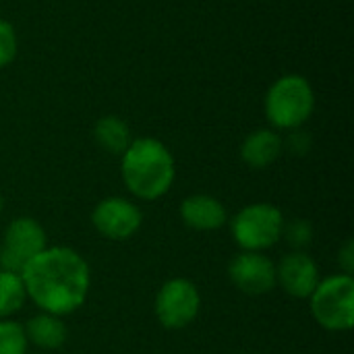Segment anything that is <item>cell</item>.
<instances>
[{"label": "cell", "mask_w": 354, "mask_h": 354, "mask_svg": "<svg viewBox=\"0 0 354 354\" xmlns=\"http://www.w3.org/2000/svg\"><path fill=\"white\" fill-rule=\"evenodd\" d=\"M27 297L56 317L75 313L89 295L87 261L71 247H46L21 274Z\"/></svg>", "instance_id": "obj_1"}, {"label": "cell", "mask_w": 354, "mask_h": 354, "mask_svg": "<svg viewBox=\"0 0 354 354\" xmlns=\"http://www.w3.org/2000/svg\"><path fill=\"white\" fill-rule=\"evenodd\" d=\"M120 170L127 189L143 201L164 197L172 189L176 176L170 149L153 137L133 139L122 153Z\"/></svg>", "instance_id": "obj_2"}, {"label": "cell", "mask_w": 354, "mask_h": 354, "mask_svg": "<svg viewBox=\"0 0 354 354\" xmlns=\"http://www.w3.org/2000/svg\"><path fill=\"white\" fill-rule=\"evenodd\" d=\"M266 118L276 129H301L313 114L315 93L303 75H284L276 79L266 93Z\"/></svg>", "instance_id": "obj_3"}, {"label": "cell", "mask_w": 354, "mask_h": 354, "mask_svg": "<svg viewBox=\"0 0 354 354\" xmlns=\"http://www.w3.org/2000/svg\"><path fill=\"white\" fill-rule=\"evenodd\" d=\"M315 322L330 332H346L354 324V280L353 276L336 274L319 280L309 297Z\"/></svg>", "instance_id": "obj_4"}, {"label": "cell", "mask_w": 354, "mask_h": 354, "mask_svg": "<svg viewBox=\"0 0 354 354\" xmlns=\"http://www.w3.org/2000/svg\"><path fill=\"white\" fill-rule=\"evenodd\" d=\"M282 230L284 216L272 203L247 205L230 220L232 239L243 251L263 253L282 239Z\"/></svg>", "instance_id": "obj_5"}, {"label": "cell", "mask_w": 354, "mask_h": 354, "mask_svg": "<svg viewBox=\"0 0 354 354\" xmlns=\"http://www.w3.org/2000/svg\"><path fill=\"white\" fill-rule=\"evenodd\" d=\"M48 247V239L39 222L33 218H15L6 230L0 247V270L10 274H23L25 266Z\"/></svg>", "instance_id": "obj_6"}, {"label": "cell", "mask_w": 354, "mask_h": 354, "mask_svg": "<svg viewBox=\"0 0 354 354\" xmlns=\"http://www.w3.org/2000/svg\"><path fill=\"white\" fill-rule=\"evenodd\" d=\"M201 309V295L187 278L168 280L156 297V315L168 330H183L195 322Z\"/></svg>", "instance_id": "obj_7"}, {"label": "cell", "mask_w": 354, "mask_h": 354, "mask_svg": "<svg viewBox=\"0 0 354 354\" xmlns=\"http://www.w3.org/2000/svg\"><path fill=\"white\" fill-rule=\"evenodd\" d=\"M91 222L104 239L127 241L139 230V226L143 222V214L129 199L108 197L95 205V209L91 214Z\"/></svg>", "instance_id": "obj_8"}, {"label": "cell", "mask_w": 354, "mask_h": 354, "mask_svg": "<svg viewBox=\"0 0 354 354\" xmlns=\"http://www.w3.org/2000/svg\"><path fill=\"white\" fill-rule=\"evenodd\" d=\"M228 276L241 292L259 297L276 286V263L263 253L243 251L230 261Z\"/></svg>", "instance_id": "obj_9"}, {"label": "cell", "mask_w": 354, "mask_h": 354, "mask_svg": "<svg viewBox=\"0 0 354 354\" xmlns=\"http://www.w3.org/2000/svg\"><path fill=\"white\" fill-rule=\"evenodd\" d=\"M319 280L317 263L305 251H292L276 266V284L295 299H309Z\"/></svg>", "instance_id": "obj_10"}, {"label": "cell", "mask_w": 354, "mask_h": 354, "mask_svg": "<svg viewBox=\"0 0 354 354\" xmlns=\"http://www.w3.org/2000/svg\"><path fill=\"white\" fill-rule=\"evenodd\" d=\"M180 218L193 230L212 232L226 224V209L212 195H191L180 203Z\"/></svg>", "instance_id": "obj_11"}, {"label": "cell", "mask_w": 354, "mask_h": 354, "mask_svg": "<svg viewBox=\"0 0 354 354\" xmlns=\"http://www.w3.org/2000/svg\"><path fill=\"white\" fill-rule=\"evenodd\" d=\"M284 149L282 137L272 129H259L247 135L241 145V158L249 168L263 170L272 166Z\"/></svg>", "instance_id": "obj_12"}, {"label": "cell", "mask_w": 354, "mask_h": 354, "mask_svg": "<svg viewBox=\"0 0 354 354\" xmlns=\"http://www.w3.org/2000/svg\"><path fill=\"white\" fill-rule=\"evenodd\" d=\"M23 330H25L27 342H31L44 351L60 348L66 342V326L62 324V319L56 315L44 313V311L39 315L31 317Z\"/></svg>", "instance_id": "obj_13"}, {"label": "cell", "mask_w": 354, "mask_h": 354, "mask_svg": "<svg viewBox=\"0 0 354 354\" xmlns=\"http://www.w3.org/2000/svg\"><path fill=\"white\" fill-rule=\"evenodd\" d=\"M93 137L97 141V145L114 156H122L127 151V147L131 145V129L129 124L118 118V116H102L95 127H93Z\"/></svg>", "instance_id": "obj_14"}, {"label": "cell", "mask_w": 354, "mask_h": 354, "mask_svg": "<svg viewBox=\"0 0 354 354\" xmlns=\"http://www.w3.org/2000/svg\"><path fill=\"white\" fill-rule=\"evenodd\" d=\"M27 301L25 284L19 274H10L0 270V319L17 313Z\"/></svg>", "instance_id": "obj_15"}, {"label": "cell", "mask_w": 354, "mask_h": 354, "mask_svg": "<svg viewBox=\"0 0 354 354\" xmlns=\"http://www.w3.org/2000/svg\"><path fill=\"white\" fill-rule=\"evenodd\" d=\"M27 346L23 326L0 319V354H27Z\"/></svg>", "instance_id": "obj_16"}, {"label": "cell", "mask_w": 354, "mask_h": 354, "mask_svg": "<svg viewBox=\"0 0 354 354\" xmlns=\"http://www.w3.org/2000/svg\"><path fill=\"white\" fill-rule=\"evenodd\" d=\"M282 239H284L295 251H303V249H305L307 245H311V241H313V226H311L307 220L284 222Z\"/></svg>", "instance_id": "obj_17"}, {"label": "cell", "mask_w": 354, "mask_h": 354, "mask_svg": "<svg viewBox=\"0 0 354 354\" xmlns=\"http://www.w3.org/2000/svg\"><path fill=\"white\" fill-rule=\"evenodd\" d=\"M17 46L15 27L6 19H0V68H6L17 58Z\"/></svg>", "instance_id": "obj_18"}, {"label": "cell", "mask_w": 354, "mask_h": 354, "mask_svg": "<svg viewBox=\"0 0 354 354\" xmlns=\"http://www.w3.org/2000/svg\"><path fill=\"white\" fill-rule=\"evenodd\" d=\"M288 149L297 156H305L311 149V137L299 129H292V135L288 137Z\"/></svg>", "instance_id": "obj_19"}, {"label": "cell", "mask_w": 354, "mask_h": 354, "mask_svg": "<svg viewBox=\"0 0 354 354\" xmlns=\"http://www.w3.org/2000/svg\"><path fill=\"white\" fill-rule=\"evenodd\" d=\"M338 266L342 268V274L346 276H353L354 270V243L353 241H346L342 245V249L338 251Z\"/></svg>", "instance_id": "obj_20"}, {"label": "cell", "mask_w": 354, "mask_h": 354, "mask_svg": "<svg viewBox=\"0 0 354 354\" xmlns=\"http://www.w3.org/2000/svg\"><path fill=\"white\" fill-rule=\"evenodd\" d=\"M2 207H4V199H2V195H0V214H2Z\"/></svg>", "instance_id": "obj_21"}]
</instances>
